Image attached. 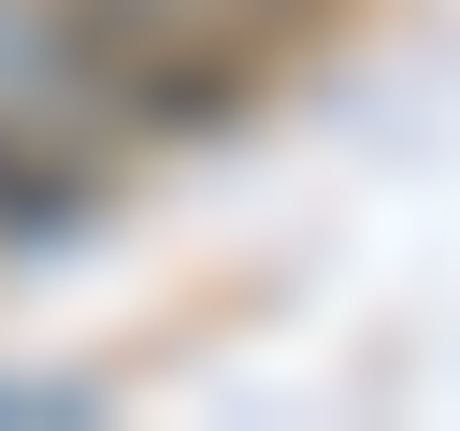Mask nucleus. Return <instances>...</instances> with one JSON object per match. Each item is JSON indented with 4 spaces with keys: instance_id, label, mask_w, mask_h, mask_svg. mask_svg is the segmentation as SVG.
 I'll list each match as a JSON object with an SVG mask.
<instances>
[{
    "instance_id": "1",
    "label": "nucleus",
    "mask_w": 460,
    "mask_h": 431,
    "mask_svg": "<svg viewBox=\"0 0 460 431\" xmlns=\"http://www.w3.org/2000/svg\"><path fill=\"white\" fill-rule=\"evenodd\" d=\"M86 101L115 144H216L259 101V14L244 0H58Z\"/></svg>"
},
{
    "instance_id": "2",
    "label": "nucleus",
    "mask_w": 460,
    "mask_h": 431,
    "mask_svg": "<svg viewBox=\"0 0 460 431\" xmlns=\"http://www.w3.org/2000/svg\"><path fill=\"white\" fill-rule=\"evenodd\" d=\"M101 187H115V144L43 129V115H14V101H0V259L72 244V230L101 216Z\"/></svg>"
},
{
    "instance_id": "3",
    "label": "nucleus",
    "mask_w": 460,
    "mask_h": 431,
    "mask_svg": "<svg viewBox=\"0 0 460 431\" xmlns=\"http://www.w3.org/2000/svg\"><path fill=\"white\" fill-rule=\"evenodd\" d=\"M0 101H14V115H43V129L115 144V129H101V101H86V57H72V14H58V0H0Z\"/></svg>"
}]
</instances>
